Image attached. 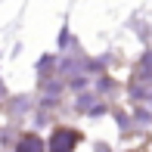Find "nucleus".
<instances>
[{
	"label": "nucleus",
	"instance_id": "nucleus-1",
	"mask_svg": "<svg viewBox=\"0 0 152 152\" xmlns=\"http://www.w3.org/2000/svg\"><path fill=\"white\" fill-rule=\"evenodd\" d=\"M75 146V134H68V130H59L56 137H53V143H50V152H68Z\"/></svg>",
	"mask_w": 152,
	"mask_h": 152
},
{
	"label": "nucleus",
	"instance_id": "nucleus-2",
	"mask_svg": "<svg viewBox=\"0 0 152 152\" xmlns=\"http://www.w3.org/2000/svg\"><path fill=\"white\" fill-rule=\"evenodd\" d=\"M37 149H40V140H37V137H28V140L22 143V152H37Z\"/></svg>",
	"mask_w": 152,
	"mask_h": 152
}]
</instances>
